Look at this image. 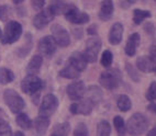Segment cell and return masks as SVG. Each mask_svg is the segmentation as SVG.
<instances>
[{
    "mask_svg": "<svg viewBox=\"0 0 156 136\" xmlns=\"http://www.w3.org/2000/svg\"><path fill=\"white\" fill-rule=\"evenodd\" d=\"M148 120L142 113H134L126 123V131L131 136H141L148 128Z\"/></svg>",
    "mask_w": 156,
    "mask_h": 136,
    "instance_id": "1",
    "label": "cell"
},
{
    "mask_svg": "<svg viewBox=\"0 0 156 136\" xmlns=\"http://www.w3.org/2000/svg\"><path fill=\"white\" fill-rule=\"evenodd\" d=\"M3 101L6 103L10 111L14 114L21 113L25 106V102L23 98L13 89H7L3 92Z\"/></svg>",
    "mask_w": 156,
    "mask_h": 136,
    "instance_id": "2",
    "label": "cell"
},
{
    "mask_svg": "<svg viewBox=\"0 0 156 136\" xmlns=\"http://www.w3.org/2000/svg\"><path fill=\"white\" fill-rule=\"evenodd\" d=\"M21 34H22V25L18 21H10L6 24L1 42L3 44H12L20 39Z\"/></svg>",
    "mask_w": 156,
    "mask_h": 136,
    "instance_id": "3",
    "label": "cell"
},
{
    "mask_svg": "<svg viewBox=\"0 0 156 136\" xmlns=\"http://www.w3.org/2000/svg\"><path fill=\"white\" fill-rule=\"evenodd\" d=\"M121 81V74L119 70L112 69V70H106L99 77V82L103 88L108 90H114L117 89L120 85Z\"/></svg>",
    "mask_w": 156,
    "mask_h": 136,
    "instance_id": "4",
    "label": "cell"
},
{
    "mask_svg": "<svg viewBox=\"0 0 156 136\" xmlns=\"http://www.w3.org/2000/svg\"><path fill=\"white\" fill-rule=\"evenodd\" d=\"M101 46H102V42L98 36H92V37L87 40L84 55L88 63H96L97 61Z\"/></svg>",
    "mask_w": 156,
    "mask_h": 136,
    "instance_id": "5",
    "label": "cell"
},
{
    "mask_svg": "<svg viewBox=\"0 0 156 136\" xmlns=\"http://www.w3.org/2000/svg\"><path fill=\"white\" fill-rule=\"evenodd\" d=\"M57 108H58V99L53 93H48L43 98L42 103L40 106L39 115L40 117H50L51 115H53L55 113Z\"/></svg>",
    "mask_w": 156,
    "mask_h": 136,
    "instance_id": "6",
    "label": "cell"
},
{
    "mask_svg": "<svg viewBox=\"0 0 156 136\" xmlns=\"http://www.w3.org/2000/svg\"><path fill=\"white\" fill-rule=\"evenodd\" d=\"M43 88V81L35 75H28L21 81V90L27 95L35 96Z\"/></svg>",
    "mask_w": 156,
    "mask_h": 136,
    "instance_id": "7",
    "label": "cell"
},
{
    "mask_svg": "<svg viewBox=\"0 0 156 136\" xmlns=\"http://www.w3.org/2000/svg\"><path fill=\"white\" fill-rule=\"evenodd\" d=\"M51 31H52V36L55 40L56 44L61 46V47H66L68 46L70 43V37L69 33L67 32V30L62 26L61 24H57V23H54L51 26Z\"/></svg>",
    "mask_w": 156,
    "mask_h": 136,
    "instance_id": "8",
    "label": "cell"
},
{
    "mask_svg": "<svg viewBox=\"0 0 156 136\" xmlns=\"http://www.w3.org/2000/svg\"><path fill=\"white\" fill-rule=\"evenodd\" d=\"M56 47H57V44L52 35L44 36L42 40H40L37 45L39 52L45 57H52L55 54Z\"/></svg>",
    "mask_w": 156,
    "mask_h": 136,
    "instance_id": "9",
    "label": "cell"
},
{
    "mask_svg": "<svg viewBox=\"0 0 156 136\" xmlns=\"http://www.w3.org/2000/svg\"><path fill=\"white\" fill-rule=\"evenodd\" d=\"M65 19L68 22L73 23V24H85V23L89 22V16L85 12H81L80 10H78L77 7H75L73 5L69 8V10L64 14Z\"/></svg>",
    "mask_w": 156,
    "mask_h": 136,
    "instance_id": "10",
    "label": "cell"
},
{
    "mask_svg": "<svg viewBox=\"0 0 156 136\" xmlns=\"http://www.w3.org/2000/svg\"><path fill=\"white\" fill-rule=\"evenodd\" d=\"M95 103L92 102L90 99H85V100L76 101L75 103H73L70 106L69 110L72 114L77 115V114H81V115H90L94 110Z\"/></svg>",
    "mask_w": 156,
    "mask_h": 136,
    "instance_id": "11",
    "label": "cell"
},
{
    "mask_svg": "<svg viewBox=\"0 0 156 136\" xmlns=\"http://www.w3.org/2000/svg\"><path fill=\"white\" fill-rule=\"evenodd\" d=\"M86 91V87L81 80L74 81V82L69 83L66 88L67 96L73 101H80L84 98Z\"/></svg>",
    "mask_w": 156,
    "mask_h": 136,
    "instance_id": "12",
    "label": "cell"
},
{
    "mask_svg": "<svg viewBox=\"0 0 156 136\" xmlns=\"http://www.w3.org/2000/svg\"><path fill=\"white\" fill-rule=\"evenodd\" d=\"M54 17H55V16L51 12L50 9L48 8L45 9L43 11L39 12V13L33 18V25L37 30H43V29L54 19Z\"/></svg>",
    "mask_w": 156,
    "mask_h": 136,
    "instance_id": "13",
    "label": "cell"
},
{
    "mask_svg": "<svg viewBox=\"0 0 156 136\" xmlns=\"http://www.w3.org/2000/svg\"><path fill=\"white\" fill-rule=\"evenodd\" d=\"M123 24L120 22H115L110 29V32H109L108 40L109 43L112 45H118L120 44L121 41H122V36H123Z\"/></svg>",
    "mask_w": 156,
    "mask_h": 136,
    "instance_id": "14",
    "label": "cell"
},
{
    "mask_svg": "<svg viewBox=\"0 0 156 136\" xmlns=\"http://www.w3.org/2000/svg\"><path fill=\"white\" fill-rule=\"evenodd\" d=\"M136 66L139 70L143 72L156 71V61L151 56H141L136 61Z\"/></svg>",
    "mask_w": 156,
    "mask_h": 136,
    "instance_id": "15",
    "label": "cell"
},
{
    "mask_svg": "<svg viewBox=\"0 0 156 136\" xmlns=\"http://www.w3.org/2000/svg\"><path fill=\"white\" fill-rule=\"evenodd\" d=\"M68 61H69V65H72L75 69H77L78 71L80 72L86 69L87 64H88V61H87L84 53H80V52H74L70 55Z\"/></svg>",
    "mask_w": 156,
    "mask_h": 136,
    "instance_id": "16",
    "label": "cell"
},
{
    "mask_svg": "<svg viewBox=\"0 0 156 136\" xmlns=\"http://www.w3.org/2000/svg\"><path fill=\"white\" fill-rule=\"evenodd\" d=\"M114 12V6L112 0H102L100 5V10H99V14L98 17L101 21H109L113 16Z\"/></svg>",
    "mask_w": 156,
    "mask_h": 136,
    "instance_id": "17",
    "label": "cell"
},
{
    "mask_svg": "<svg viewBox=\"0 0 156 136\" xmlns=\"http://www.w3.org/2000/svg\"><path fill=\"white\" fill-rule=\"evenodd\" d=\"M50 126V119L45 117H37L33 121L34 133L36 136H44Z\"/></svg>",
    "mask_w": 156,
    "mask_h": 136,
    "instance_id": "18",
    "label": "cell"
},
{
    "mask_svg": "<svg viewBox=\"0 0 156 136\" xmlns=\"http://www.w3.org/2000/svg\"><path fill=\"white\" fill-rule=\"evenodd\" d=\"M73 5L66 3L63 0H51L48 9L54 16H58V14H65Z\"/></svg>",
    "mask_w": 156,
    "mask_h": 136,
    "instance_id": "19",
    "label": "cell"
},
{
    "mask_svg": "<svg viewBox=\"0 0 156 136\" xmlns=\"http://www.w3.org/2000/svg\"><path fill=\"white\" fill-rule=\"evenodd\" d=\"M140 40H141V36L139 33H132L131 35L129 36L128 42H126V54L130 57L135 55L136 53V48L140 44Z\"/></svg>",
    "mask_w": 156,
    "mask_h": 136,
    "instance_id": "20",
    "label": "cell"
},
{
    "mask_svg": "<svg viewBox=\"0 0 156 136\" xmlns=\"http://www.w3.org/2000/svg\"><path fill=\"white\" fill-rule=\"evenodd\" d=\"M43 64V57L41 55H35L32 57L30 63L27 66L28 75H36L40 71V68Z\"/></svg>",
    "mask_w": 156,
    "mask_h": 136,
    "instance_id": "21",
    "label": "cell"
},
{
    "mask_svg": "<svg viewBox=\"0 0 156 136\" xmlns=\"http://www.w3.org/2000/svg\"><path fill=\"white\" fill-rule=\"evenodd\" d=\"M16 122H17V124L19 125L22 130H31V128L33 127V122H32V120L29 117L28 114L22 113V112L17 115V117H16Z\"/></svg>",
    "mask_w": 156,
    "mask_h": 136,
    "instance_id": "22",
    "label": "cell"
},
{
    "mask_svg": "<svg viewBox=\"0 0 156 136\" xmlns=\"http://www.w3.org/2000/svg\"><path fill=\"white\" fill-rule=\"evenodd\" d=\"M31 50H32V36H31V34L27 33L25 34L24 45H22V46L17 51V55L19 56V57H21V58H24L25 56L29 55Z\"/></svg>",
    "mask_w": 156,
    "mask_h": 136,
    "instance_id": "23",
    "label": "cell"
},
{
    "mask_svg": "<svg viewBox=\"0 0 156 136\" xmlns=\"http://www.w3.org/2000/svg\"><path fill=\"white\" fill-rule=\"evenodd\" d=\"M58 75L63 78H66V79H77L80 76V71H78L72 65L68 64L58 72Z\"/></svg>",
    "mask_w": 156,
    "mask_h": 136,
    "instance_id": "24",
    "label": "cell"
},
{
    "mask_svg": "<svg viewBox=\"0 0 156 136\" xmlns=\"http://www.w3.org/2000/svg\"><path fill=\"white\" fill-rule=\"evenodd\" d=\"M70 132V124L68 122L59 123L55 125L51 136H68Z\"/></svg>",
    "mask_w": 156,
    "mask_h": 136,
    "instance_id": "25",
    "label": "cell"
},
{
    "mask_svg": "<svg viewBox=\"0 0 156 136\" xmlns=\"http://www.w3.org/2000/svg\"><path fill=\"white\" fill-rule=\"evenodd\" d=\"M87 93L89 96L88 99H90L95 104L99 103L102 99V92H101L100 88L97 86H94V85H91L89 88L87 89Z\"/></svg>",
    "mask_w": 156,
    "mask_h": 136,
    "instance_id": "26",
    "label": "cell"
},
{
    "mask_svg": "<svg viewBox=\"0 0 156 136\" xmlns=\"http://www.w3.org/2000/svg\"><path fill=\"white\" fill-rule=\"evenodd\" d=\"M117 106H118V109H119L121 112H128L129 110L132 108V102H131V100H130V98L126 95H121L118 98Z\"/></svg>",
    "mask_w": 156,
    "mask_h": 136,
    "instance_id": "27",
    "label": "cell"
},
{
    "mask_svg": "<svg viewBox=\"0 0 156 136\" xmlns=\"http://www.w3.org/2000/svg\"><path fill=\"white\" fill-rule=\"evenodd\" d=\"M111 135V125L108 121L102 120L97 125V136H110Z\"/></svg>",
    "mask_w": 156,
    "mask_h": 136,
    "instance_id": "28",
    "label": "cell"
},
{
    "mask_svg": "<svg viewBox=\"0 0 156 136\" xmlns=\"http://www.w3.org/2000/svg\"><path fill=\"white\" fill-rule=\"evenodd\" d=\"M14 79V74L10 69L6 67L0 68V83L1 85H7V83L12 82Z\"/></svg>",
    "mask_w": 156,
    "mask_h": 136,
    "instance_id": "29",
    "label": "cell"
},
{
    "mask_svg": "<svg viewBox=\"0 0 156 136\" xmlns=\"http://www.w3.org/2000/svg\"><path fill=\"white\" fill-rule=\"evenodd\" d=\"M152 17V13L147 10H141V9H135L133 11V22L135 24L142 23L145 19Z\"/></svg>",
    "mask_w": 156,
    "mask_h": 136,
    "instance_id": "30",
    "label": "cell"
},
{
    "mask_svg": "<svg viewBox=\"0 0 156 136\" xmlns=\"http://www.w3.org/2000/svg\"><path fill=\"white\" fill-rule=\"evenodd\" d=\"M113 125H114V128H115V131H117L118 136H126V123H124V120H123L120 115L114 117Z\"/></svg>",
    "mask_w": 156,
    "mask_h": 136,
    "instance_id": "31",
    "label": "cell"
},
{
    "mask_svg": "<svg viewBox=\"0 0 156 136\" xmlns=\"http://www.w3.org/2000/svg\"><path fill=\"white\" fill-rule=\"evenodd\" d=\"M112 61H113V54L111 53V51L106 50L103 51L102 56H101V65H102L105 68H109V67L111 66L112 64Z\"/></svg>",
    "mask_w": 156,
    "mask_h": 136,
    "instance_id": "32",
    "label": "cell"
},
{
    "mask_svg": "<svg viewBox=\"0 0 156 136\" xmlns=\"http://www.w3.org/2000/svg\"><path fill=\"white\" fill-rule=\"evenodd\" d=\"M73 134H74V136H90L87 125L83 122H79L76 125Z\"/></svg>",
    "mask_w": 156,
    "mask_h": 136,
    "instance_id": "33",
    "label": "cell"
},
{
    "mask_svg": "<svg viewBox=\"0 0 156 136\" xmlns=\"http://www.w3.org/2000/svg\"><path fill=\"white\" fill-rule=\"evenodd\" d=\"M0 136H13L12 128L6 120H0Z\"/></svg>",
    "mask_w": 156,
    "mask_h": 136,
    "instance_id": "34",
    "label": "cell"
},
{
    "mask_svg": "<svg viewBox=\"0 0 156 136\" xmlns=\"http://www.w3.org/2000/svg\"><path fill=\"white\" fill-rule=\"evenodd\" d=\"M146 99L150 101L156 100V81H153L151 83L150 88H148L147 92H146Z\"/></svg>",
    "mask_w": 156,
    "mask_h": 136,
    "instance_id": "35",
    "label": "cell"
},
{
    "mask_svg": "<svg viewBox=\"0 0 156 136\" xmlns=\"http://www.w3.org/2000/svg\"><path fill=\"white\" fill-rule=\"evenodd\" d=\"M11 16V9L9 6L0 7V20L1 21H7L9 17Z\"/></svg>",
    "mask_w": 156,
    "mask_h": 136,
    "instance_id": "36",
    "label": "cell"
},
{
    "mask_svg": "<svg viewBox=\"0 0 156 136\" xmlns=\"http://www.w3.org/2000/svg\"><path fill=\"white\" fill-rule=\"evenodd\" d=\"M126 71H128V74L130 75V77L132 78V80L135 81V82H137V81L140 80V79H139V75H137L136 71L134 70L133 66H132L131 64L126 63Z\"/></svg>",
    "mask_w": 156,
    "mask_h": 136,
    "instance_id": "37",
    "label": "cell"
},
{
    "mask_svg": "<svg viewBox=\"0 0 156 136\" xmlns=\"http://www.w3.org/2000/svg\"><path fill=\"white\" fill-rule=\"evenodd\" d=\"M31 2H32V6L34 7V9L40 10V9H42L43 6H44L45 0H31Z\"/></svg>",
    "mask_w": 156,
    "mask_h": 136,
    "instance_id": "38",
    "label": "cell"
},
{
    "mask_svg": "<svg viewBox=\"0 0 156 136\" xmlns=\"http://www.w3.org/2000/svg\"><path fill=\"white\" fill-rule=\"evenodd\" d=\"M87 34H89V35H94L96 36L97 35V26L95 24L89 26V28L87 29Z\"/></svg>",
    "mask_w": 156,
    "mask_h": 136,
    "instance_id": "39",
    "label": "cell"
},
{
    "mask_svg": "<svg viewBox=\"0 0 156 136\" xmlns=\"http://www.w3.org/2000/svg\"><path fill=\"white\" fill-rule=\"evenodd\" d=\"M148 56H151L152 58L156 61V43H154V44L151 46V48H150V55H148Z\"/></svg>",
    "mask_w": 156,
    "mask_h": 136,
    "instance_id": "40",
    "label": "cell"
},
{
    "mask_svg": "<svg viewBox=\"0 0 156 136\" xmlns=\"http://www.w3.org/2000/svg\"><path fill=\"white\" fill-rule=\"evenodd\" d=\"M145 31L150 34H153L154 33V25L153 23H146L145 25Z\"/></svg>",
    "mask_w": 156,
    "mask_h": 136,
    "instance_id": "41",
    "label": "cell"
},
{
    "mask_svg": "<svg viewBox=\"0 0 156 136\" xmlns=\"http://www.w3.org/2000/svg\"><path fill=\"white\" fill-rule=\"evenodd\" d=\"M147 110H148V111L153 112V113L156 114V103H154V102L150 103V106H147Z\"/></svg>",
    "mask_w": 156,
    "mask_h": 136,
    "instance_id": "42",
    "label": "cell"
},
{
    "mask_svg": "<svg viewBox=\"0 0 156 136\" xmlns=\"http://www.w3.org/2000/svg\"><path fill=\"white\" fill-rule=\"evenodd\" d=\"M74 32H75V37L76 39H81V36H83V33H81V32H83V30H80V29H79V30H78V33L77 32H76V30H74Z\"/></svg>",
    "mask_w": 156,
    "mask_h": 136,
    "instance_id": "43",
    "label": "cell"
},
{
    "mask_svg": "<svg viewBox=\"0 0 156 136\" xmlns=\"http://www.w3.org/2000/svg\"><path fill=\"white\" fill-rule=\"evenodd\" d=\"M146 136H156V126H154V127L148 132Z\"/></svg>",
    "mask_w": 156,
    "mask_h": 136,
    "instance_id": "44",
    "label": "cell"
},
{
    "mask_svg": "<svg viewBox=\"0 0 156 136\" xmlns=\"http://www.w3.org/2000/svg\"><path fill=\"white\" fill-rule=\"evenodd\" d=\"M13 136H24V134H23L21 131H17V132L13 134Z\"/></svg>",
    "mask_w": 156,
    "mask_h": 136,
    "instance_id": "45",
    "label": "cell"
},
{
    "mask_svg": "<svg viewBox=\"0 0 156 136\" xmlns=\"http://www.w3.org/2000/svg\"><path fill=\"white\" fill-rule=\"evenodd\" d=\"M12 1H13L14 5H20V3H22L24 0H12Z\"/></svg>",
    "mask_w": 156,
    "mask_h": 136,
    "instance_id": "46",
    "label": "cell"
},
{
    "mask_svg": "<svg viewBox=\"0 0 156 136\" xmlns=\"http://www.w3.org/2000/svg\"><path fill=\"white\" fill-rule=\"evenodd\" d=\"M3 115H5V113H3V110H2V109H0V120L2 119Z\"/></svg>",
    "mask_w": 156,
    "mask_h": 136,
    "instance_id": "47",
    "label": "cell"
},
{
    "mask_svg": "<svg viewBox=\"0 0 156 136\" xmlns=\"http://www.w3.org/2000/svg\"><path fill=\"white\" fill-rule=\"evenodd\" d=\"M2 37V32H1V29H0V39Z\"/></svg>",
    "mask_w": 156,
    "mask_h": 136,
    "instance_id": "48",
    "label": "cell"
},
{
    "mask_svg": "<svg viewBox=\"0 0 156 136\" xmlns=\"http://www.w3.org/2000/svg\"><path fill=\"white\" fill-rule=\"evenodd\" d=\"M154 1H155V2H156V0H154Z\"/></svg>",
    "mask_w": 156,
    "mask_h": 136,
    "instance_id": "49",
    "label": "cell"
},
{
    "mask_svg": "<svg viewBox=\"0 0 156 136\" xmlns=\"http://www.w3.org/2000/svg\"><path fill=\"white\" fill-rule=\"evenodd\" d=\"M132 1H133V0H132Z\"/></svg>",
    "mask_w": 156,
    "mask_h": 136,
    "instance_id": "50",
    "label": "cell"
},
{
    "mask_svg": "<svg viewBox=\"0 0 156 136\" xmlns=\"http://www.w3.org/2000/svg\"><path fill=\"white\" fill-rule=\"evenodd\" d=\"M155 72H156V71H155Z\"/></svg>",
    "mask_w": 156,
    "mask_h": 136,
    "instance_id": "51",
    "label": "cell"
}]
</instances>
